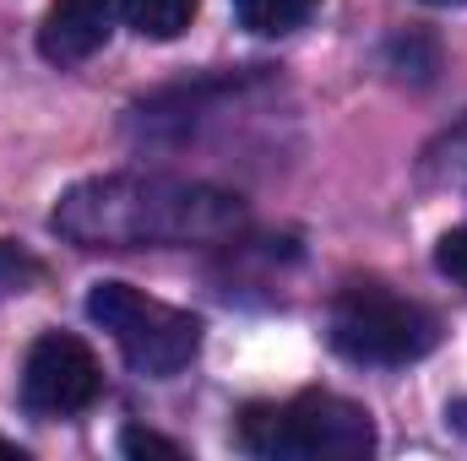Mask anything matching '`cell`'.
I'll list each match as a JSON object with an SVG mask.
<instances>
[{
    "label": "cell",
    "instance_id": "obj_11",
    "mask_svg": "<svg viewBox=\"0 0 467 461\" xmlns=\"http://www.w3.org/2000/svg\"><path fill=\"white\" fill-rule=\"evenodd\" d=\"M27 277H38V266H33L27 255H11V250H0V293H11V288L22 293V282H27Z\"/></svg>",
    "mask_w": 467,
    "mask_h": 461
},
{
    "label": "cell",
    "instance_id": "obj_10",
    "mask_svg": "<svg viewBox=\"0 0 467 461\" xmlns=\"http://www.w3.org/2000/svg\"><path fill=\"white\" fill-rule=\"evenodd\" d=\"M119 451H125V456H163V461L185 456V446H174V440H163V435H152V429H125V435H119Z\"/></svg>",
    "mask_w": 467,
    "mask_h": 461
},
{
    "label": "cell",
    "instance_id": "obj_8",
    "mask_svg": "<svg viewBox=\"0 0 467 461\" xmlns=\"http://www.w3.org/2000/svg\"><path fill=\"white\" fill-rule=\"evenodd\" d=\"M316 5H321V0H234V16H239V27L255 33V38H283V33L305 27V22L316 16Z\"/></svg>",
    "mask_w": 467,
    "mask_h": 461
},
{
    "label": "cell",
    "instance_id": "obj_1",
    "mask_svg": "<svg viewBox=\"0 0 467 461\" xmlns=\"http://www.w3.org/2000/svg\"><path fill=\"white\" fill-rule=\"evenodd\" d=\"M244 223L234 190L169 174H104L71 185L49 229L82 250H141V244H213Z\"/></svg>",
    "mask_w": 467,
    "mask_h": 461
},
{
    "label": "cell",
    "instance_id": "obj_4",
    "mask_svg": "<svg viewBox=\"0 0 467 461\" xmlns=\"http://www.w3.org/2000/svg\"><path fill=\"white\" fill-rule=\"evenodd\" d=\"M332 347L348 364H419L441 347V321L419 299H402L375 282H353L332 304Z\"/></svg>",
    "mask_w": 467,
    "mask_h": 461
},
{
    "label": "cell",
    "instance_id": "obj_5",
    "mask_svg": "<svg viewBox=\"0 0 467 461\" xmlns=\"http://www.w3.org/2000/svg\"><path fill=\"white\" fill-rule=\"evenodd\" d=\"M104 396L99 353L71 332H44L22 358V402L38 418H77Z\"/></svg>",
    "mask_w": 467,
    "mask_h": 461
},
{
    "label": "cell",
    "instance_id": "obj_7",
    "mask_svg": "<svg viewBox=\"0 0 467 461\" xmlns=\"http://www.w3.org/2000/svg\"><path fill=\"white\" fill-rule=\"evenodd\" d=\"M196 11H202V0H119L125 27L141 33V38H152V44L180 38V33L196 22Z\"/></svg>",
    "mask_w": 467,
    "mask_h": 461
},
{
    "label": "cell",
    "instance_id": "obj_12",
    "mask_svg": "<svg viewBox=\"0 0 467 461\" xmlns=\"http://www.w3.org/2000/svg\"><path fill=\"white\" fill-rule=\"evenodd\" d=\"M0 456H5V461H22V451H16L11 440H0Z\"/></svg>",
    "mask_w": 467,
    "mask_h": 461
},
{
    "label": "cell",
    "instance_id": "obj_9",
    "mask_svg": "<svg viewBox=\"0 0 467 461\" xmlns=\"http://www.w3.org/2000/svg\"><path fill=\"white\" fill-rule=\"evenodd\" d=\"M435 266H441V277H451L457 288H467V223L441 233V244H435Z\"/></svg>",
    "mask_w": 467,
    "mask_h": 461
},
{
    "label": "cell",
    "instance_id": "obj_13",
    "mask_svg": "<svg viewBox=\"0 0 467 461\" xmlns=\"http://www.w3.org/2000/svg\"><path fill=\"white\" fill-rule=\"evenodd\" d=\"M424 5H467V0H424Z\"/></svg>",
    "mask_w": 467,
    "mask_h": 461
},
{
    "label": "cell",
    "instance_id": "obj_3",
    "mask_svg": "<svg viewBox=\"0 0 467 461\" xmlns=\"http://www.w3.org/2000/svg\"><path fill=\"white\" fill-rule=\"evenodd\" d=\"M88 315H93V326H104L115 337L119 358L136 374H152V380L180 374L202 347V321L191 310L147 299L130 282H93L88 288Z\"/></svg>",
    "mask_w": 467,
    "mask_h": 461
},
{
    "label": "cell",
    "instance_id": "obj_6",
    "mask_svg": "<svg viewBox=\"0 0 467 461\" xmlns=\"http://www.w3.org/2000/svg\"><path fill=\"white\" fill-rule=\"evenodd\" d=\"M115 16V0H49V11L38 22V55L49 66H82L109 44Z\"/></svg>",
    "mask_w": 467,
    "mask_h": 461
},
{
    "label": "cell",
    "instance_id": "obj_2",
    "mask_svg": "<svg viewBox=\"0 0 467 461\" xmlns=\"http://www.w3.org/2000/svg\"><path fill=\"white\" fill-rule=\"evenodd\" d=\"M239 446L266 461H364L375 451V424L337 391H299L288 402L244 407Z\"/></svg>",
    "mask_w": 467,
    "mask_h": 461
}]
</instances>
